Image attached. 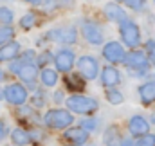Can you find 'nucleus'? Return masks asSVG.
Returning a JSON list of instances; mask_svg holds the SVG:
<instances>
[{"label":"nucleus","mask_w":155,"mask_h":146,"mask_svg":"<svg viewBox=\"0 0 155 146\" xmlns=\"http://www.w3.org/2000/svg\"><path fill=\"white\" fill-rule=\"evenodd\" d=\"M152 123H155V112L152 114Z\"/></svg>","instance_id":"obj_39"},{"label":"nucleus","mask_w":155,"mask_h":146,"mask_svg":"<svg viewBox=\"0 0 155 146\" xmlns=\"http://www.w3.org/2000/svg\"><path fill=\"white\" fill-rule=\"evenodd\" d=\"M117 2L128 5V7L134 9V11H143V9L146 7V0H117Z\"/></svg>","instance_id":"obj_28"},{"label":"nucleus","mask_w":155,"mask_h":146,"mask_svg":"<svg viewBox=\"0 0 155 146\" xmlns=\"http://www.w3.org/2000/svg\"><path fill=\"white\" fill-rule=\"evenodd\" d=\"M74 63H76V56H74V52L71 49H61L54 56V65H56L58 72H63V74L71 72Z\"/></svg>","instance_id":"obj_11"},{"label":"nucleus","mask_w":155,"mask_h":146,"mask_svg":"<svg viewBox=\"0 0 155 146\" xmlns=\"http://www.w3.org/2000/svg\"><path fill=\"white\" fill-rule=\"evenodd\" d=\"M49 61H54V56H52V52H49V51H43L41 54L36 56V65H47Z\"/></svg>","instance_id":"obj_30"},{"label":"nucleus","mask_w":155,"mask_h":146,"mask_svg":"<svg viewBox=\"0 0 155 146\" xmlns=\"http://www.w3.org/2000/svg\"><path fill=\"white\" fill-rule=\"evenodd\" d=\"M63 139L67 143H71L72 146H81L88 141V132L83 130V128H79V126L78 128H67L63 132Z\"/></svg>","instance_id":"obj_13"},{"label":"nucleus","mask_w":155,"mask_h":146,"mask_svg":"<svg viewBox=\"0 0 155 146\" xmlns=\"http://www.w3.org/2000/svg\"><path fill=\"white\" fill-rule=\"evenodd\" d=\"M135 146H155V135L153 134H146V135L139 137L135 141Z\"/></svg>","instance_id":"obj_29"},{"label":"nucleus","mask_w":155,"mask_h":146,"mask_svg":"<svg viewBox=\"0 0 155 146\" xmlns=\"http://www.w3.org/2000/svg\"><path fill=\"white\" fill-rule=\"evenodd\" d=\"M65 87L69 88V90H83L85 88V83H83V79L78 76V74H69L67 78H65Z\"/></svg>","instance_id":"obj_21"},{"label":"nucleus","mask_w":155,"mask_h":146,"mask_svg":"<svg viewBox=\"0 0 155 146\" xmlns=\"http://www.w3.org/2000/svg\"><path fill=\"white\" fill-rule=\"evenodd\" d=\"M4 98L11 103V105H16V107H22L25 101H27V88L20 83H11L5 87L4 90Z\"/></svg>","instance_id":"obj_6"},{"label":"nucleus","mask_w":155,"mask_h":146,"mask_svg":"<svg viewBox=\"0 0 155 146\" xmlns=\"http://www.w3.org/2000/svg\"><path fill=\"white\" fill-rule=\"evenodd\" d=\"M0 98H4V90H0Z\"/></svg>","instance_id":"obj_40"},{"label":"nucleus","mask_w":155,"mask_h":146,"mask_svg":"<svg viewBox=\"0 0 155 146\" xmlns=\"http://www.w3.org/2000/svg\"><path fill=\"white\" fill-rule=\"evenodd\" d=\"M43 123L49 128H56V130H63L69 128L74 123V117L71 114V110H63V108H51L45 112L43 115Z\"/></svg>","instance_id":"obj_1"},{"label":"nucleus","mask_w":155,"mask_h":146,"mask_svg":"<svg viewBox=\"0 0 155 146\" xmlns=\"http://www.w3.org/2000/svg\"><path fill=\"white\" fill-rule=\"evenodd\" d=\"M15 20V15H13V11L9 9V7H0V24L2 25H9L11 22Z\"/></svg>","instance_id":"obj_27"},{"label":"nucleus","mask_w":155,"mask_h":146,"mask_svg":"<svg viewBox=\"0 0 155 146\" xmlns=\"http://www.w3.org/2000/svg\"><path fill=\"white\" fill-rule=\"evenodd\" d=\"M119 146H135V141H134L132 137H123L121 143H119Z\"/></svg>","instance_id":"obj_34"},{"label":"nucleus","mask_w":155,"mask_h":146,"mask_svg":"<svg viewBox=\"0 0 155 146\" xmlns=\"http://www.w3.org/2000/svg\"><path fill=\"white\" fill-rule=\"evenodd\" d=\"M105 96H107V99H108L110 105H121L123 99H124L123 94H121V90H117V88H107Z\"/></svg>","instance_id":"obj_23"},{"label":"nucleus","mask_w":155,"mask_h":146,"mask_svg":"<svg viewBox=\"0 0 155 146\" xmlns=\"http://www.w3.org/2000/svg\"><path fill=\"white\" fill-rule=\"evenodd\" d=\"M67 108L74 114H94L97 110V101L94 98H87L83 94H72L67 101H65Z\"/></svg>","instance_id":"obj_2"},{"label":"nucleus","mask_w":155,"mask_h":146,"mask_svg":"<svg viewBox=\"0 0 155 146\" xmlns=\"http://www.w3.org/2000/svg\"><path fill=\"white\" fill-rule=\"evenodd\" d=\"M47 38L63 45H74L78 41V31L74 27H58L47 33Z\"/></svg>","instance_id":"obj_5"},{"label":"nucleus","mask_w":155,"mask_h":146,"mask_svg":"<svg viewBox=\"0 0 155 146\" xmlns=\"http://www.w3.org/2000/svg\"><path fill=\"white\" fill-rule=\"evenodd\" d=\"M99 78H101V83H103V87H108V88H114L116 85H119V81H121V72L117 71L116 67H105L101 74H99Z\"/></svg>","instance_id":"obj_15"},{"label":"nucleus","mask_w":155,"mask_h":146,"mask_svg":"<svg viewBox=\"0 0 155 146\" xmlns=\"http://www.w3.org/2000/svg\"><path fill=\"white\" fill-rule=\"evenodd\" d=\"M153 4H155V0H153Z\"/></svg>","instance_id":"obj_41"},{"label":"nucleus","mask_w":155,"mask_h":146,"mask_svg":"<svg viewBox=\"0 0 155 146\" xmlns=\"http://www.w3.org/2000/svg\"><path fill=\"white\" fill-rule=\"evenodd\" d=\"M148 63H150V58L148 54H144L143 51H130L126 54V60H124V65L130 69V71H146L148 69Z\"/></svg>","instance_id":"obj_9"},{"label":"nucleus","mask_w":155,"mask_h":146,"mask_svg":"<svg viewBox=\"0 0 155 146\" xmlns=\"http://www.w3.org/2000/svg\"><path fill=\"white\" fill-rule=\"evenodd\" d=\"M25 2H29V4H33V5H40L43 0H25Z\"/></svg>","instance_id":"obj_37"},{"label":"nucleus","mask_w":155,"mask_h":146,"mask_svg":"<svg viewBox=\"0 0 155 146\" xmlns=\"http://www.w3.org/2000/svg\"><path fill=\"white\" fill-rule=\"evenodd\" d=\"M78 72L87 79H96L99 76V63L94 56H81L78 58Z\"/></svg>","instance_id":"obj_4"},{"label":"nucleus","mask_w":155,"mask_h":146,"mask_svg":"<svg viewBox=\"0 0 155 146\" xmlns=\"http://www.w3.org/2000/svg\"><path fill=\"white\" fill-rule=\"evenodd\" d=\"M146 54H148V58L155 61V40H148L146 41Z\"/></svg>","instance_id":"obj_31"},{"label":"nucleus","mask_w":155,"mask_h":146,"mask_svg":"<svg viewBox=\"0 0 155 146\" xmlns=\"http://www.w3.org/2000/svg\"><path fill=\"white\" fill-rule=\"evenodd\" d=\"M121 139H123V137L119 135V128H117L116 124H112V126H108V128L105 130V135H103L105 146H119Z\"/></svg>","instance_id":"obj_18"},{"label":"nucleus","mask_w":155,"mask_h":146,"mask_svg":"<svg viewBox=\"0 0 155 146\" xmlns=\"http://www.w3.org/2000/svg\"><path fill=\"white\" fill-rule=\"evenodd\" d=\"M31 103H33L36 108L45 107V103H47V94H45L43 88H36V90H35V94H33V98H31Z\"/></svg>","instance_id":"obj_22"},{"label":"nucleus","mask_w":155,"mask_h":146,"mask_svg":"<svg viewBox=\"0 0 155 146\" xmlns=\"http://www.w3.org/2000/svg\"><path fill=\"white\" fill-rule=\"evenodd\" d=\"M61 2H69V0H47V4H45V9L49 11V9H54V7H60V5H63Z\"/></svg>","instance_id":"obj_33"},{"label":"nucleus","mask_w":155,"mask_h":146,"mask_svg":"<svg viewBox=\"0 0 155 146\" xmlns=\"http://www.w3.org/2000/svg\"><path fill=\"white\" fill-rule=\"evenodd\" d=\"M139 98L143 105H152L155 101V79L153 81H146L144 85L139 87Z\"/></svg>","instance_id":"obj_17"},{"label":"nucleus","mask_w":155,"mask_h":146,"mask_svg":"<svg viewBox=\"0 0 155 146\" xmlns=\"http://www.w3.org/2000/svg\"><path fill=\"white\" fill-rule=\"evenodd\" d=\"M5 135H7V126H5L4 121H0V141H2Z\"/></svg>","instance_id":"obj_36"},{"label":"nucleus","mask_w":155,"mask_h":146,"mask_svg":"<svg viewBox=\"0 0 155 146\" xmlns=\"http://www.w3.org/2000/svg\"><path fill=\"white\" fill-rule=\"evenodd\" d=\"M128 132L134 137H143L146 134H150V123L143 117V115H132L128 121Z\"/></svg>","instance_id":"obj_12"},{"label":"nucleus","mask_w":155,"mask_h":146,"mask_svg":"<svg viewBox=\"0 0 155 146\" xmlns=\"http://www.w3.org/2000/svg\"><path fill=\"white\" fill-rule=\"evenodd\" d=\"M33 60H35V51H24L20 54V61L24 63H33Z\"/></svg>","instance_id":"obj_32"},{"label":"nucleus","mask_w":155,"mask_h":146,"mask_svg":"<svg viewBox=\"0 0 155 146\" xmlns=\"http://www.w3.org/2000/svg\"><path fill=\"white\" fill-rule=\"evenodd\" d=\"M52 98H54V103H63V90H56Z\"/></svg>","instance_id":"obj_35"},{"label":"nucleus","mask_w":155,"mask_h":146,"mask_svg":"<svg viewBox=\"0 0 155 146\" xmlns=\"http://www.w3.org/2000/svg\"><path fill=\"white\" fill-rule=\"evenodd\" d=\"M13 36H15V31L11 25H0V47L9 43L13 40Z\"/></svg>","instance_id":"obj_25"},{"label":"nucleus","mask_w":155,"mask_h":146,"mask_svg":"<svg viewBox=\"0 0 155 146\" xmlns=\"http://www.w3.org/2000/svg\"><path fill=\"white\" fill-rule=\"evenodd\" d=\"M20 43L18 41H9L0 47V61H13L20 56Z\"/></svg>","instance_id":"obj_16"},{"label":"nucleus","mask_w":155,"mask_h":146,"mask_svg":"<svg viewBox=\"0 0 155 146\" xmlns=\"http://www.w3.org/2000/svg\"><path fill=\"white\" fill-rule=\"evenodd\" d=\"M11 139H13V143L16 146H27L29 143H33L31 141V134L27 130H24V128H15L11 132Z\"/></svg>","instance_id":"obj_19"},{"label":"nucleus","mask_w":155,"mask_h":146,"mask_svg":"<svg viewBox=\"0 0 155 146\" xmlns=\"http://www.w3.org/2000/svg\"><path fill=\"white\" fill-rule=\"evenodd\" d=\"M40 79L45 87H54L58 83V71H52V69H43L40 72Z\"/></svg>","instance_id":"obj_20"},{"label":"nucleus","mask_w":155,"mask_h":146,"mask_svg":"<svg viewBox=\"0 0 155 146\" xmlns=\"http://www.w3.org/2000/svg\"><path fill=\"white\" fill-rule=\"evenodd\" d=\"M103 58L110 63H124L126 60V52L124 47L119 41H108L103 47Z\"/></svg>","instance_id":"obj_10"},{"label":"nucleus","mask_w":155,"mask_h":146,"mask_svg":"<svg viewBox=\"0 0 155 146\" xmlns=\"http://www.w3.org/2000/svg\"><path fill=\"white\" fill-rule=\"evenodd\" d=\"M35 24H36V15H35V13H25V15L20 18V27H22L24 31L33 29Z\"/></svg>","instance_id":"obj_24"},{"label":"nucleus","mask_w":155,"mask_h":146,"mask_svg":"<svg viewBox=\"0 0 155 146\" xmlns=\"http://www.w3.org/2000/svg\"><path fill=\"white\" fill-rule=\"evenodd\" d=\"M103 11H105L107 18H108L110 22H117L119 25H121L123 22H126V20H128V15L124 13V9H123L117 2H110V4H107Z\"/></svg>","instance_id":"obj_14"},{"label":"nucleus","mask_w":155,"mask_h":146,"mask_svg":"<svg viewBox=\"0 0 155 146\" xmlns=\"http://www.w3.org/2000/svg\"><path fill=\"white\" fill-rule=\"evenodd\" d=\"M81 33L90 45H103L105 38H103V31H101L99 24H96L92 20H85L81 24Z\"/></svg>","instance_id":"obj_7"},{"label":"nucleus","mask_w":155,"mask_h":146,"mask_svg":"<svg viewBox=\"0 0 155 146\" xmlns=\"http://www.w3.org/2000/svg\"><path fill=\"white\" fill-rule=\"evenodd\" d=\"M4 78H5V72H4V71H2V69H0V81H2V79H4Z\"/></svg>","instance_id":"obj_38"},{"label":"nucleus","mask_w":155,"mask_h":146,"mask_svg":"<svg viewBox=\"0 0 155 146\" xmlns=\"http://www.w3.org/2000/svg\"><path fill=\"white\" fill-rule=\"evenodd\" d=\"M119 33H121V40H123V43L126 47L137 49V45H141V31H139V25L135 22H132L130 18L119 25Z\"/></svg>","instance_id":"obj_3"},{"label":"nucleus","mask_w":155,"mask_h":146,"mask_svg":"<svg viewBox=\"0 0 155 146\" xmlns=\"http://www.w3.org/2000/svg\"><path fill=\"white\" fill-rule=\"evenodd\" d=\"M97 126H99L97 117H88V119H81V121H79V128L87 130L88 134H90V132H96V130H97Z\"/></svg>","instance_id":"obj_26"},{"label":"nucleus","mask_w":155,"mask_h":146,"mask_svg":"<svg viewBox=\"0 0 155 146\" xmlns=\"http://www.w3.org/2000/svg\"><path fill=\"white\" fill-rule=\"evenodd\" d=\"M11 72H15L22 81L25 83H35L36 76H38V67L35 63H24V61H16L11 65Z\"/></svg>","instance_id":"obj_8"}]
</instances>
